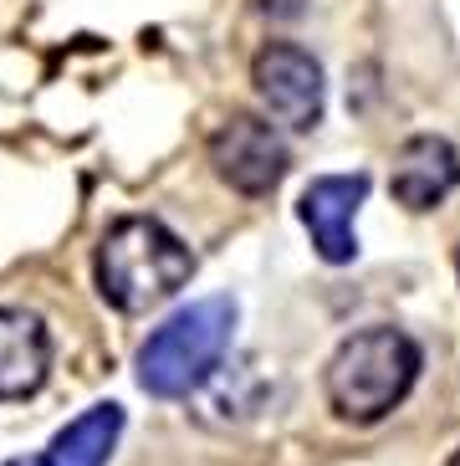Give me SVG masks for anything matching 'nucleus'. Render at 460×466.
<instances>
[{"instance_id": "9d476101", "label": "nucleus", "mask_w": 460, "mask_h": 466, "mask_svg": "<svg viewBox=\"0 0 460 466\" xmlns=\"http://www.w3.org/2000/svg\"><path fill=\"white\" fill-rule=\"evenodd\" d=\"M261 11L276 21H292V15H302V0H261Z\"/></svg>"}, {"instance_id": "39448f33", "label": "nucleus", "mask_w": 460, "mask_h": 466, "mask_svg": "<svg viewBox=\"0 0 460 466\" xmlns=\"http://www.w3.org/2000/svg\"><path fill=\"white\" fill-rule=\"evenodd\" d=\"M251 83H256V97L266 103V113L276 124L307 128L323 124V103H327V83H323V62L297 42H266L256 56H251Z\"/></svg>"}, {"instance_id": "f03ea898", "label": "nucleus", "mask_w": 460, "mask_h": 466, "mask_svg": "<svg viewBox=\"0 0 460 466\" xmlns=\"http://www.w3.org/2000/svg\"><path fill=\"white\" fill-rule=\"evenodd\" d=\"M195 272V251L154 216H123L113 220L93 257V277L103 302L118 313H149L169 302Z\"/></svg>"}, {"instance_id": "9b49d317", "label": "nucleus", "mask_w": 460, "mask_h": 466, "mask_svg": "<svg viewBox=\"0 0 460 466\" xmlns=\"http://www.w3.org/2000/svg\"><path fill=\"white\" fill-rule=\"evenodd\" d=\"M5 466H41V456H15V461H5Z\"/></svg>"}, {"instance_id": "7ed1b4c3", "label": "nucleus", "mask_w": 460, "mask_h": 466, "mask_svg": "<svg viewBox=\"0 0 460 466\" xmlns=\"http://www.w3.org/2000/svg\"><path fill=\"white\" fill-rule=\"evenodd\" d=\"M235 333V298L215 292L179 308L138 343V384L154 400H185L215 380Z\"/></svg>"}, {"instance_id": "20e7f679", "label": "nucleus", "mask_w": 460, "mask_h": 466, "mask_svg": "<svg viewBox=\"0 0 460 466\" xmlns=\"http://www.w3.org/2000/svg\"><path fill=\"white\" fill-rule=\"evenodd\" d=\"M205 154H210V169H215L220 185H230L245 200L271 195L292 169L286 138L276 134V124L256 118V113H225L205 138Z\"/></svg>"}, {"instance_id": "f257e3e1", "label": "nucleus", "mask_w": 460, "mask_h": 466, "mask_svg": "<svg viewBox=\"0 0 460 466\" xmlns=\"http://www.w3.org/2000/svg\"><path fill=\"white\" fill-rule=\"evenodd\" d=\"M420 364H425L420 343L405 329H389V323L358 329L327 359V374H323L327 405L348 425H379L384 415L405 405V395L420 380Z\"/></svg>"}, {"instance_id": "f8f14e48", "label": "nucleus", "mask_w": 460, "mask_h": 466, "mask_svg": "<svg viewBox=\"0 0 460 466\" xmlns=\"http://www.w3.org/2000/svg\"><path fill=\"white\" fill-rule=\"evenodd\" d=\"M445 466H460V446H455V451H450V461Z\"/></svg>"}, {"instance_id": "6e6552de", "label": "nucleus", "mask_w": 460, "mask_h": 466, "mask_svg": "<svg viewBox=\"0 0 460 466\" xmlns=\"http://www.w3.org/2000/svg\"><path fill=\"white\" fill-rule=\"evenodd\" d=\"M52 329L31 308H0V400H31L52 374Z\"/></svg>"}, {"instance_id": "423d86ee", "label": "nucleus", "mask_w": 460, "mask_h": 466, "mask_svg": "<svg viewBox=\"0 0 460 466\" xmlns=\"http://www.w3.org/2000/svg\"><path fill=\"white\" fill-rule=\"evenodd\" d=\"M368 200V175L353 169V175H317L302 190L297 200V220L307 226L312 236V251L327 261V267H348L358 257V231L353 220Z\"/></svg>"}, {"instance_id": "0eeeda50", "label": "nucleus", "mask_w": 460, "mask_h": 466, "mask_svg": "<svg viewBox=\"0 0 460 466\" xmlns=\"http://www.w3.org/2000/svg\"><path fill=\"white\" fill-rule=\"evenodd\" d=\"M460 185V149L440 134H415L394 149L389 195L405 210H435Z\"/></svg>"}, {"instance_id": "ddd939ff", "label": "nucleus", "mask_w": 460, "mask_h": 466, "mask_svg": "<svg viewBox=\"0 0 460 466\" xmlns=\"http://www.w3.org/2000/svg\"><path fill=\"white\" fill-rule=\"evenodd\" d=\"M455 272H460V247H455Z\"/></svg>"}, {"instance_id": "1a4fd4ad", "label": "nucleus", "mask_w": 460, "mask_h": 466, "mask_svg": "<svg viewBox=\"0 0 460 466\" xmlns=\"http://www.w3.org/2000/svg\"><path fill=\"white\" fill-rule=\"evenodd\" d=\"M118 436H123V405H113V400L87 405L77 420H67L52 436V446L41 451V466H108Z\"/></svg>"}]
</instances>
